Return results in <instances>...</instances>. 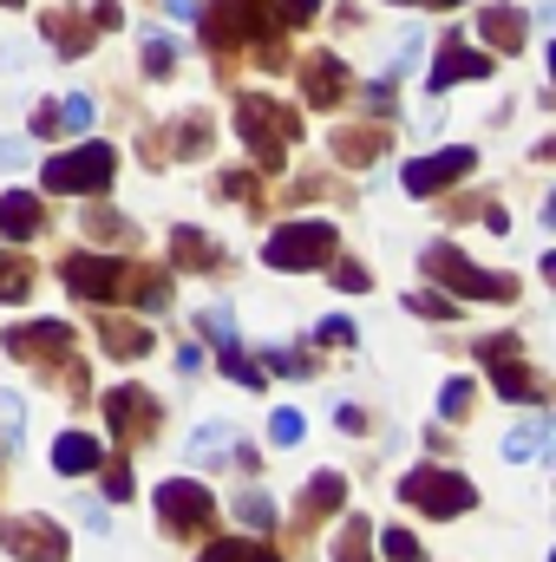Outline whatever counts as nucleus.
<instances>
[{"mask_svg": "<svg viewBox=\"0 0 556 562\" xmlns=\"http://www.w3.org/2000/svg\"><path fill=\"white\" fill-rule=\"evenodd\" d=\"M236 138H243V150H249L263 170H281L288 144L301 138V125H294V112H288L281 99L249 92V99H236Z\"/></svg>", "mask_w": 556, "mask_h": 562, "instance_id": "obj_1", "label": "nucleus"}, {"mask_svg": "<svg viewBox=\"0 0 556 562\" xmlns=\"http://www.w3.org/2000/svg\"><path fill=\"white\" fill-rule=\"evenodd\" d=\"M7 353L13 360H33V367H59L66 373V393H86V367L73 360V327L66 321H33V327H7Z\"/></svg>", "mask_w": 556, "mask_h": 562, "instance_id": "obj_2", "label": "nucleus"}, {"mask_svg": "<svg viewBox=\"0 0 556 562\" xmlns=\"http://www.w3.org/2000/svg\"><path fill=\"white\" fill-rule=\"evenodd\" d=\"M203 40L216 53H236V46H263L276 59V13L263 0H216L210 20H203Z\"/></svg>", "mask_w": 556, "mask_h": 562, "instance_id": "obj_3", "label": "nucleus"}, {"mask_svg": "<svg viewBox=\"0 0 556 562\" xmlns=\"http://www.w3.org/2000/svg\"><path fill=\"white\" fill-rule=\"evenodd\" d=\"M112 170H119V150H112V144H79V150H66V157H46L40 177H46L53 196H105Z\"/></svg>", "mask_w": 556, "mask_h": 562, "instance_id": "obj_4", "label": "nucleus"}, {"mask_svg": "<svg viewBox=\"0 0 556 562\" xmlns=\"http://www.w3.org/2000/svg\"><path fill=\"white\" fill-rule=\"evenodd\" d=\"M419 262H425V276L438 281L445 294H471V301H511V294H518L511 276H491V269L465 262V249H452V243H432Z\"/></svg>", "mask_w": 556, "mask_h": 562, "instance_id": "obj_5", "label": "nucleus"}, {"mask_svg": "<svg viewBox=\"0 0 556 562\" xmlns=\"http://www.w3.org/2000/svg\"><path fill=\"white\" fill-rule=\"evenodd\" d=\"M400 497H407L413 510H425V517H465V510L478 504V491H471L458 471H438V464L407 471V477H400Z\"/></svg>", "mask_w": 556, "mask_h": 562, "instance_id": "obj_6", "label": "nucleus"}, {"mask_svg": "<svg viewBox=\"0 0 556 562\" xmlns=\"http://www.w3.org/2000/svg\"><path fill=\"white\" fill-rule=\"evenodd\" d=\"M334 249H341V229L334 223H288L269 236V269H327L334 262Z\"/></svg>", "mask_w": 556, "mask_h": 562, "instance_id": "obj_7", "label": "nucleus"}, {"mask_svg": "<svg viewBox=\"0 0 556 562\" xmlns=\"http://www.w3.org/2000/svg\"><path fill=\"white\" fill-rule=\"evenodd\" d=\"M478 360L491 367V380H498V393H504V400L537 406V400L551 393V386H544V373H531V367H524V340H518V334H504V340H498V334H491V340H478Z\"/></svg>", "mask_w": 556, "mask_h": 562, "instance_id": "obj_8", "label": "nucleus"}, {"mask_svg": "<svg viewBox=\"0 0 556 562\" xmlns=\"http://www.w3.org/2000/svg\"><path fill=\"white\" fill-rule=\"evenodd\" d=\"M157 517H164L170 537H197V543H203L216 504H210V491H203L197 477H170V484H157Z\"/></svg>", "mask_w": 556, "mask_h": 562, "instance_id": "obj_9", "label": "nucleus"}, {"mask_svg": "<svg viewBox=\"0 0 556 562\" xmlns=\"http://www.w3.org/2000/svg\"><path fill=\"white\" fill-rule=\"evenodd\" d=\"M0 550L20 562H73L66 530L46 524V517H0Z\"/></svg>", "mask_w": 556, "mask_h": 562, "instance_id": "obj_10", "label": "nucleus"}, {"mask_svg": "<svg viewBox=\"0 0 556 562\" xmlns=\"http://www.w3.org/2000/svg\"><path fill=\"white\" fill-rule=\"evenodd\" d=\"M105 419L119 431V445H151L157 425H164V413H157V400L138 393V386H112V393H105Z\"/></svg>", "mask_w": 556, "mask_h": 562, "instance_id": "obj_11", "label": "nucleus"}, {"mask_svg": "<svg viewBox=\"0 0 556 562\" xmlns=\"http://www.w3.org/2000/svg\"><path fill=\"white\" fill-rule=\"evenodd\" d=\"M132 281V262H112V256H66V288L79 301H119Z\"/></svg>", "mask_w": 556, "mask_h": 562, "instance_id": "obj_12", "label": "nucleus"}, {"mask_svg": "<svg viewBox=\"0 0 556 562\" xmlns=\"http://www.w3.org/2000/svg\"><path fill=\"white\" fill-rule=\"evenodd\" d=\"M471 150L458 144V150H438V157H419V164H407V196H438L445 183H458V177H471Z\"/></svg>", "mask_w": 556, "mask_h": 562, "instance_id": "obj_13", "label": "nucleus"}, {"mask_svg": "<svg viewBox=\"0 0 556 562\" xmlns=\"http://www.w3.org/2000/svg\"><path fill=\"white\" fill-rule=\"evenodd\" d=\"M40 229H46V203L33 190H7L0 196V236L7 243H33Z\"/></svg>", "mask_w": 556, "mask_h": 562, "instance_id": "obj_14", "label": "nucleus"}, {"mask_svg": "<svg viewBox=\"0 0 556 562\" xmlns=\"http://www.w3.org/2000/svg\"><path fill=\"white\" fill-rule=\"evenodd\" d=\"M485 72H491V59H485V53H471V46L445 40V46H438V59H432V92H445V86H458V79H485Z\"/></svg>", "mask_w": 556, "mask_h": 562, "instance_id": "obj_15", "label": "nucleus"}, {"mask_svg": "<svg viewBox=\"0 0 556 562\" xmlns=\"http://www.w3.org/2000/svg\"><path fill=\"white\" fill-rule=\"evenodd\" d=\"M99 464H105V445H99V438L59 431V445H53V471H59V477H92Z\"/></svg>", "mask_w": 556, "mask_h": 562, "instance_id": "obj_16", "label": "nucleus"}, {"mask_svg": "<svg viewBox=\"0 0 556 562\" xmlns=\"http://www.w3.org/2000/svg\"><path fill=\"white\" fill-rule=\"evenodd\" d=\"M341 86H347V72H341V59L334 53H314L308 66H301V92H308V105H341Z\"/></svg>", "mask_w": 556, "mask_h": 562, "instance_id": "obj_17", "label": "nucleus"}, {"mask_svg": "<svg viewBox=\"0 0 556 562\" xmlns=\"http://www.w3.org/2000/svg\"><path fill=\"white\" fill-rule=\"evenodd\" d=\"M347 504V477L341 471H314V484H308V497H301V510H294V530H308L314 517H327V510H341Z\"/></svg>", "mask_w": 556, "mask_h": 562, "instance_id": "obj_18", "label": "nucleus"}, {"mask_svg": "<svg viewBox=\"0 0 556 562\" xmlns=\"http://www.w3.org/2000/svg\"><path fill=\"white\" fill-rule=\"evenodd\" d=\"M478 33H485L491 46H504V53H524V40H531V13H518V7H485Z\"/></svg>", "mask_w": 556, "mask_h": 562, "instance_id": "obj_19", "label": "nucleus"}, {"mask_svg": "<svg viewBox=\"0 0 556 562\" xmlns=\"http://www.w3.org/2000/svg\"><path fill=\"white\" fill-rule=\"evenodd\" d=\"M40 26H46V40H53V46H59L66 59H79V53L92 46V26H86V13H73V7H59V13H46Z\"/></svg>", "mask_w": 556, "mask_h": 562, "instance_id": "obj_20", "label": "nucleus"}, {"mask_svg": "<svg viewBox=\"0 0 556 562\" xmlns=\"http://www.w3.org/2000/svg\"><path fill=\"white\" fill-rule=\"evenodd\" d=\"M544 451H551V425L544 419H518L504 431V458H511V464H531V458H544Z\"/></svg>", "mask_w": 556, "mask_h": 562, "instance_id": "obj_21", "label": "nucleus"}, {"mask_svg": "<svg viewBox=\"0 0 556 562\" xmlns=\"http://www.w3.org/2000/svg\"><path fill=\"white\" fill-rule=\"evenodd\" d=\"M334 562H374V524L360 510H347V524L334 537Z\"/></svg>", "mask_w": 556, "mask_h": 562, "instance_id": "obj_22", "label": "nucleus"}, {"mask_svg": "<svg viewBox=\"0 0 556 562\" xmlns=\"http://www.w3.org/2000/svg\"><path fill=\"white\" fill-rule=\"evenodd\" d=\"M387 138H393V125L380 119V125H367V132H334V150H341L347 164H367V157L387 150Z\"/></svg>", "mask_w": 556, "mask_h": 562, "instance_id": "obj_23", "label": "nucleus"}, {"mask_svg": "<svg viewBox=\"0 0 556 562\" xmlns=\"http://www.w3.org/2000/svg\"><path fill=\"white\" fill-rule=\"evenodd\" d=\"M99 334H105V353H112V360H132V353H151V334H144L138 321H105V327H99Z\"/></svg>", "mask_w": 556, "mask_h": 562, "instance_id": "obj_24", "label": "nucleus"}, {"mask_svg": "<svg viewBox=\"0 0 556 562\" xmlns=\"http://www.w3.org/2000/svg\"><path fill=\"white\" fill-rule=\"evenodd\" d=\"M33 262H26V256H20V249H7V256H0V301H26V294H33Z\"/></svg>", "mask_w": 556, "mask_h": 562, "instance_id": "obj_25", "label": "nucleus"}, {"mask_svg": "<svg viewBox=\"0 0 556 562\" xmlns=\"http://www.w3.org/2000/svg\"><path fill=\"white\" fill-rule=\"evenodd\" d=\"M125 294H132V301H144V314H164V307H170V281L157 276V269H132Z\"/></svg>", "mask_w": 556, "mask_h": 562, "instance_id": "obj_26", "label": "nucleus"}, {"mask_svg": "<svg viewBox=\"0 0 556 562\" xmlns=\"http://www.w3.org/2000/svg\"><path fill=\"white\" fill-rule=\"evenodd\" d=\"M170 249H177V262H184V269H216V262H223V256H216V243H210L203 229H177V243H170Z\"/></svg>", "mask_w": 556, "mask_h": 562, "instance_id": "obj_27", "label": "nucleus"}, {"mask_svg": "<svg viewBox=\"0 0 556 562\" xmlns=\"http://www.w3.org/2000/svg\"><path fill=\"white\" fill-rule=\"evenodd\" d=\"M138 40H144V72H151V79H170V72H177V46H170L157 26H138Z\"/></svg>", "mask_w": 556, "mask_h": 562, "instance_id": "obj_28", "label": "nucleus"}, {"mask_svg": "<svg viewBox=\"0 0 556 562\" xmlns=\"http://www.w3.org/2000/svg\"><path fill=\"white\" fill-rule=\"evenodd\" d=\"M236 524H243V530H269V524H276L269 491H236Z\"/></svg>", "mask_w": 556, "mask_h": 562, "instance_id": "obj_29", "label": "nucleus"}, {"mask_svg": "<svg viewBox=\"0 0 556 562\" xmlns=\"http://www.w3.org/2000/svg\"><path fill=\"white\" fill-rule=\"evenodd\" d=\"M197 562H281L269 543H210Z\"/></svg>", "mask_w": 556, "mask_h": 562, "instance_id": "obj_30", "label": "nucleus"}, {"mask_svg": "<svg viewBox=\"0 0 556 562\" xmlns=\"http://www.w3.org/2000/svg\"><path fill=\"white\" fill-rule=\"evenodd\" d=\"M177 150H184V157H203V150H210V119H203V112L177 119Z\"/></svg>", "mask_w": 556, "mask_h": 562, "instance_id": "obj_31", "label": "nucleus"}, {"mask_svg": "<svg viewBox=\"0 0 556 562\" xmlns=\"http://www.w3.org/2000/svg\"><path fill=\"white\" fill-rule=\"evenodd\" d=\"M380 550H387V562H425V550H419V537L413 530H380Z\"/></svg>", "mask_w": 556, "mask_h": 562, "instance_id": "obj_32", "label": "nucleus"}, {"mask_svg": "<svg viewBox=\"0 0 556 562\" xmlns=\"http://www.w3.org/2000/svg\"><path fill=\"white\" fill-rule=\"evenodd\" d=\"M216 458H230V425H203L197 431V464H216Z\"/></svg>", "mask_w": 556, "mask_h": 562, "instance_id": "obj_33", "label": "nucleus"}, {"mask_svg": "<svg viewBox=\"0 0 556 562\" xmlns=\"http://www.w3.org/2000/svg\"><path fill=\"white\" fill-rule=\"evenodd\" d=\"M20 438H26V413L13 393H0V445H20Z\"/></svg>", "mask_w": 556, "mask_h": 562, "instance_id": "obj_34", "label": "nucleus"}, {"mask_svg": "<svg viewBox=\"0 0 556 562\" xmlns=\"http://www.w3.org/2000/svg\"><path fill=\"white\" fill-rule=\"evenodd\" d=\"M86 236L119 243V236H132V223H125V216H112V210H92V216H86Z\"/></svg>", "mask_w": 556, "mask_h": 562, "instance_id": "obj_35", "label": "nucleus"}, {"mask_svg": "<svg viewBox=\"0 0 556 562\" xmlns=\"http://www.w3.org/2000/svg\"><path fill=\"white\" fill-rule=\"evenodd\" d=\"M438 413H445V419H465V413H471V380H445Z\"/></svg>", "mask_w": 556, "mask_h": 562, "instance_id": "obj_36", "label": "nucleus"}, {"mask_svg": "<svg viewBox=\"0 0 556 562\" xmlns=\"http://www.w3.org/2000/svg\"><path fill=\"white\" fill-rule=\"evenodd\" d=\"M86 125H92V99H86V92H73V99L59 105V132H86Z\"/></svg>", "mask_w": 556, "mask_h": 562, "instance_id": "obj_37", "label": "nucleus"}, {"mask_svg": "<svg viewBox=\"0 0 556 562\" xmlns=\"http://www.w3.org/2000/svg\"><path fill=\"white\" fill-rule=\"evenodd\" d=\"M216 347H223V373H230L236 386H263V373H256V367H249V360H243V353H236L230 340H216Z\"/></svg>", "mask_w": 556, "mask_h": 562, "instance_id": "obj_38", "label": "nucleus"}, {"mask_svg": "<svg viewBox=\"0 0 556 562\" xmlns=\"http://www.w3.org/2000/svg\"><path fill=\"white\" fill-rule=\"evenodd\" d=\"M407 307H413V314H432V321H452V314H458V294H413Z\"/></svg>", "mask_w": 556, "mask_h": 562, "instance_id": "obj_39", "label": "nucleus"}, {"mask_svg": "<svg viewBox=\"0 0 556 562\" xmlns=\"http://www.w3.org/2000/svg\"><path fill=\"white\" fill-rule=\"evenodd\" d=\"M269 438H276V445H301V438H308V419H301V413H276V419H269Z\"/></svg>", "mask_w": 556, "mask_h": 562, "instance_id": "obj_40", "label": "nucleus"}, {"mask_svg": "<svg viewBox=\"0 0 556 562\" xmlns=\"http://www.w3.org/2000/svg\"><path fill=\"white\" fill-rule=\"evenodd\" d=\"M105 497H119V504L132 497V471H125V458H112V464H105Z\"/></svg>", "mask_w": 556, "mask_h": 562, "instance_id": "obj_41", "label": "nucleus"}, {"mask_svg": "<svg viewBox=\"0 0 556 562\" xmlns=\"http://www.w3.org/2000/svg\"><path fill=\"white\" fill-rule=\"evenodd\" d=\"M334 288H347V294H360V288H374L360 262H334Z\"/></svg>", "mask_w": 556, "mask_h": 562, "instance_id": "obj_42", "label": "nucleus"}, {"mask_svg": "<svg viewBox=\"0 0 556 562\" xmlns=\"http://www.w3.org/2000/svg\"><path fill=\"white\" fill-rule=\"evenodd\" d=\"M354 334H360V327H354V321H341V314H334V321H321V340H327V347H354Z\"/></svg>", "mask_w": 556, "mask_h": 562, "instance_id": "obj_43", "label": "nucleus"}, {"mask_svg": "<svg viewBox=\"0 0 556 562\" xmlns=\"http://www.w3.org/2000/svg\"><path fill=\"white\" fill-rule=\"evenodd\" d=\"M269 367H276V373H308L314 360H308V353H288V347H276V353H269Z\"/></svg>", "mask_w": 556, "mask_h": 562, "instance_id": "obj_44", "label": "nucleus"}, {"mask_svg": "<svg viewBox=\"0 0 556 562\" xmlns=\"http://www.w3.org/2000/svg\"><path fill=\"white\" fill-rule=\"evenodd\" d=\"M59 132V105H33V138H53Z\"/></svg>", "mask_w": 556, "mask_h": 562, "instance_id": "obj_45", "label": "nucleus"}, {"mask_svg": "<svg viewBox=\"0 0 556 562\" xmlns=\"http://www.w3.org/2000/svg\"><path fill=\"white\" fill-rule=\"evenodd\" d=\"M314 7H321V0H281V20H294V26H308V20H314Z\"/></svg>", "mask_w": 556, "mask_h": 562, "instance_id": "obj_46", "label": "nucleus"}, {"mask_svg": "<svg viewBox=\"0 0 556 562\" xmlns=\"http://www.w3.org/2000/svg\"><path fill=\"white\" fill-rule=\"evenodd\" d=\"M92 20H99V26H125V13H119V0H99V7H92Z\"/></svg>", "mask_w": 556, "mask_h": 562, "instance_id": "obj_47", "label": "nucleus"}, {"mask_svg": "<svg viewBox=\"0 0 556 562\" xmlns=\"http://www.w3.org/2000/svg\"><path fill=\"white\" fill-rule=\"evenodd\" d=\"M334 425H341V431H360L367 419H360V406H341V413H334Z\"/></svg>", "mask_w": 556, "mask_h": 562, "instance_id": "obj_48", "label": "nucleus"}, {"mask_svg": "<svg viewBox=\"0 0 556 562\" xmlns=\"http://www.w3.org/2000/svg\"><path fill=\"white\" fill-rule=\"evenodd\" d=\"M164 7H170V20H197V13H203L197 0H164Z\"/></svg>", "mask_w": 556, "mask_h": 562, "instance_id": "obj_49", "label": "nucleus"}, {"mask_svg": "<svg viewBox=\"0 0 556 562\" xmlns=\"http://www.w3.org/2000/svg\"><path fill=\"white\" fill-rule=\"evenodd\" d=\"M26 157V144H13V138H0V164H20Z\"/></svg>", "mask_w": 556, "mask_h": 562, "instance_id": "obj_50", "label": "nucleus"}, {"mask_svg": "<svg viewBox=\"0 0 556 562\" xmlns=\"http://www.w3.org/2000/svg\"><path fill=\"white\" fill-rule=\"evenodd\" d=\"M425 7H465V0H425Z\"/></svg>", "mask_w": 556, "mask_h": 562, "instance_id": "obj_51", "label": "nucleus"}, {"mask_svg": "<svg viewBox=\"0 0 556 562\" xmlns=\"http://www.w3.org/2000/svg\"><path fill=\"white\" fill-rule=\"evenodd\" d=\"M0 7H20V0H0Z\"/></svg>", "mask_w": 556, "mask_h": 562, "instance_id": "obj_52", "label": "nucleus"}]
</instances>
